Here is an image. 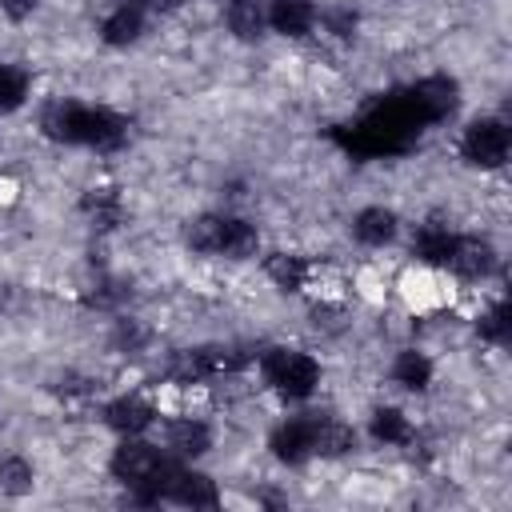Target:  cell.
<instances>
[{
    "mask_svg": "<svg viewBox=\"0 0 512 512\" xmlns=\"http://www.w3.org/2000/svg\"><path fill=\"white\" fill-rule=\"evenodd\" d=\"M356 448V428L340 416H328V412H316V456L320 460H340Z\"/></svg>",
    "mask_w": 512,
    "mask_h": 512,
    "instance_id": "obj_22",
    "label": "cell"
},
{
    "mask_svg": "<svg viewBox=\"0 0 512 512\" xmlns=\"http://www.w3.org/2000/svg\"><path fill=\"white\" fill-rule=\"evenodd\" d=\"M168 500L184 504V508H216L220 504V488L212 476L196 472L188 460H176L172 480H168Z\"/></svg>",
    "mask_w": 512,
    "mask_h": 512,
    "instance_id": "obj_13",
    "label": "cell"
},
{
    "mask_svg": "<svg viewBox=\"0 0 512 512\" xmlns=\"http://www.w3.org/2000/svg\"><path fill=\"white\" fill-rule=\"evenodd\" d=\"M192 252L204 256H224V260H248L260 252V232L252 220L236 216V212H204L188 224L184 232Z\"/></svg>",
    "mask_w": 512,
    "mask_h": 512,
    "instance_id": "obj_4",
    "label": "cell"
},
{
    "mask_svg": "<svg viewBox=\"0 0 512 512\" xmlns=\"http://www.w3.org/2000/svg\"><path fill=\"white\" fill-rule=\"evenodd\" d=\"M164 448H168L176 460H200V456L212 448V428H208L200 416H176V420H168V428H164Z\"/></svg>",
    "mask_w": 512,
    "mask_h": 512,
    "instance_id": "obj_15",
    "label": "cell"
},
{
    "mask_svg": "<svg viewBox=\"0 0 512 512\" xmlns=\"http://www.w3.org/2000/svg\"><path fill=\"white\" fill-rule=\"evenodd\" d=\"M512 156V128L500 116H472L460 132V160L480 172L504 168Z\"/></svg>",
    "mask_w": 512,
    "mask_h": 512,
    "instance_id": "obj_6",
    "label": "cell"
},
{
    "mask_svg": "<svg viewBox=\"0 0 512 512\" xmlns=\"http://www.w3.org/2000/svg\"><path fill=\"white\" fill-rule=\"evenodd\" d=\"M496 248L484 240V236H468V232H460V240H456V252H452V260H448V268L444 272H452L456 280H464V284H480V280H488L492 272H496Z\"/></svg>",
    "mask_w": 512,
    "mask_h": 512,
    "instance_id": "obj_10",
    "label": "cell"
},
{
    "mask_svg": "<svg viewBox=\"0 0 512 512\" xmlns=\"http://www.w3.org/2000/svg\"><path fill=\"white\" fill-rule=\"evenodd\" d=\"M268 452H272L280 464H288V468H300V464L316 460V412L280 420V424L268 432Z\"/></svg>",
    "mask_w": 512,
    "mask_h": 512,
    "instance_id": "obj_8",
    "label": "cell"
},
{
    "mask_svg": "<svg viewBox=\"0 0 512 512\" xmlns=\"http://www.w3.org/2000/svg\"><path fill=\"white\" fill-rule=\"evenodd\" d=\"M456 240H460V232H456L448 220H424V224H416L408 252H412V260H416L420 268L444 272L448 260H452V252H456Z\"/></svg>",
    "mask_w": 512,
    "mask_h": 512,
    "instance_id": "obj_9",
    "label": "cell"
},
{
    "mask_svg": "<svg viewBox=\"0 0 512 512\" xmlns=\"http://www.w3.org/2000/svg\"><path fill=\"white\" fill-rule=\"evenodd\" d=\"M40 132L56 144L116 152L128 144V116H120L108 104H84V100H52L40 112Z\"/></svg>",
    "mask_w": 512,
    "mask_h": 512,
    "instance_id": "obj_2",
    "label": "cell"
},
{
    "mask_svg": "<svg viewBox=\"0 0 512 512\" xmlns=\"http://www.w3.org/2000/svg\"><path fill=\"white\" fill-rule=\"evenodd\" d=\"M368 436H372L376 444L404 448V444H412L416 428H412V420H408L404 408H396V404H380V408H372V416H368Z\"/></svg>",
    "mask_w": 512,
    "mask_h": 512,
    "instance_id": "obj_21",
    "label": "cell"
},
{
    "mask_svg": "<svg viewBox=\"0 0 512 512\" xmlns=\"http://www.w3.org/2000/svg\"><path fill=\"white\" fill-rule=\"evenodd\" d=\"M332 40H340V44H348V40H356V28H360V12H352V8H344V4H332V8H324L320 12V20H316Z\"/></svg>",
    "mask_w": 512,
    "mask_h": 512,
    "instance_id": "obj_25",
    "label": "cell"
},
{
    "mask_svg": "<svg viewBox=\"0 0 512 512\" xmlns=\"http://www.w3.org/2000/svg\"><path fill=\"white\" fill-rule=\"evenodd\" d=\"M80 212L88 216L92 228L112 232V228L124 220V196H120V188H112V184H96V188H88V192L80 196Z\"/></svg>",
    "mask_w": 512,
    "mask_h": 512,
    "instance_id": "obj_18",
    "label": "cell"
},
{
    "mask_svg": "<svg viewBox=\"0 0 512 512\" xmlns=\"http://www.w3.org/2000/svg\"><path fill=\"white\" fill-rule=\"evenodd\" d=\"M420 132H424V124L412 112L408 96L388 92V96L372 100L356 120L340 124L332 132V140L352 156H396V152H408L420 140Z\"/></svg>",
    "mask_w": 512,
    "mask_h": 512,
    "instance_id": "obj_1",
    "label": "cell"
},
{
    "mask_svg": "<svg viewBox=\"0 0 512 512\" xmlns=\"http://www.w3.org/2000/svg\"><path fill=\"white\" fill-rule=\"evenodd\" d=\"M400 92L408 96V104H412V112L420 116L424 128L444 124V120L456 112V104H460V84H456L452 76H444V72L420 76V80H412V84L400 88Z\"/></svg>",
    "mask_w": 512,
    "mask_h": 512,
    "instance_id": "obj_7",
    "label": "cell"
},
{
    "mask_svg": "<svg viewBox=\"0 0 512 512\" xmlns=\"http://www.w3.org/2000/svg\"><path fill=\"white\" fill-rule=\"evenodd\" d=\"M32 464L24 460V456H4L0 460V492H8V496H24V492H32Z\"/></svg>",
    "mask_w": 512,
    "mask_h": 512,
    "instance_id": "obj_26",
    "label": "cell"
},
{
    "mask_svg": "<svg viewBox=\"0 0 512 512\" xmlns=\"http://www.w3.org/2000/svg\"><path fill=\"white\" fill-rule=\"evenodd\" d=\"M348 228H352V240L356 244H364V248H388L396 240V232H400V216L392 208H384V204H368V208H360L352 216Z\"/></svg>",
    "mask_w": 512,
    "mask_h": 512,
    "instance_id": "obj_16",
    "label": "cell"
},
{
    "mask_svg": "<svg viewBox=\"0 0 512 512\" xmlns=\"http://www.w3.org/2000/svg\"><path fill=\"white\" fill-rule=\"evenodd\" d=\"M148 28V8L140 0H116L104 16H100V40L108 48H128L144 36Z\"/></svg>",
    "mask_w": 512,
    "mask_h": 512,
    "instance_id": "obj_11",
    "label": "cell"
},
{
    "mask_svg": "<svg viewBox=\"0 0 512 512\" xmlns=\"http://www.w3.org/2000/svg\"><path fill=\"white\" fill-rule=\"evenodd\" d=\"M320 20L316 0H268V28L284 40H304L312 36Z\"/></svg>",
    "mask_w": 512,
    "mask_h": 512,
    "instance_id": "obj_14",
    "label": "cell"
},
{
    "mask_svg": "<svg viewBox=\"0 0 512 512\" xmlns=\"http://www.w3.org/2000/svg\"><path fill=\"white\" fill-rule=\"evenodd\" d=\"M508 332H512V320H508V300L500 296V300H492V304L480 312V320H476V336H480L484 344L504 348V344H508Z\"/></svg>",
    "mask_w": 512,
    "mask_h": 512,
    "instance_id": "obj_24",
    "label": "cell"
},
{
    "mask_svg": "<svg viewBox=\"0 0 512 512\" xmlns=\"http://www.w3.org/2000/svg\"><path fill=\"white\" fill-rule=\"evenodd\" d=\"M156 404L144 400L140 392H124L116 400L104 404V424L116 432V436H144L152 424H156Z\"/></svg>",
    "mask_w": 512,
    "mask_h": 512,
    "instance_id": "obj_12",
    "label": "cell"
},
{
    "mask_svg": "<svg viewBox=\"0 0 512 512\" xmlns=\"http://www.w3.org/2000/svg\"><path fill=\"white\" fill-rule=\"evenodd\" d=\"M36 4H40V0H0V12H4V20L24 24V20L36 12Z\"/></svg>",
    "mask_w": 512,
    "mask_h": 512,
    "instance_id": "obj_27",
    "label": "cell"
},
{
    "mask_svg": "<svg viewBox=\"0 0 512 512\" xmlns=\"http://www.w3.org/2000/svg\"><path fill=\"white\" fill-rule=\"evenodd\" d=\"M32 96V72L16 60H4L0 64V116L8 112H20Z\"/></svg>",
    "mask_w": 512,
    "mask_h": 512,
    "instance_id": "obj_23",
    "label": "cell"
},
{
    "mask_svg": "<svg viewBox=\"0 0 512 512\" xmlns=\"http://www.w3.org/2000/svg\"><path fill=\"white\" fill-rule=\"evenodd\" d=\"M148 12H172V8H180V0H140Z\"/></svg>",
    "mask_w": 512,
    "mask_h": 512,
    "instance_id": "obj_28",
    "label": "cell"
},
{
    "mask_svg": "<svg viewBox=\"0 0 512 512\" xmlns=\"http://www.w3.org/2000/svg\"><path fill=\"white\" fill-rule=\"evenodd\" d=\"M432 376H436V364H432V356L424 348H400L392 356V384L396 388H404V392H428Z\"/></svg>",
    "mask_w": 512,
    "mask_h": 512,
    "instance_id": "obj_20",
    "label": "cell"
},
{
    "mask_svg": "<svg viewBox=\"0 0 512 512\" xmlns=\"http://www.w3.org/2000/svg\"><path fill=\"white\" fill-rule=\"evenodd\" d=\"M224 28L240 44H256L268 32V0H228L224 4Z\"/></svg>",
    "mask_w": 512,
    "mask_h": 512,
    "instance_id": "obj_17",
    "label": "cell"
},
{
    "mask_svg": "<svg viewBox=\"0 0 512 512\" xmlns=\"http://www.w3.org/2000/svg\"><path fill=\"white\" fill-rule=\"evenodd\" d=\"M256 360H260V376H264V384H268L280 400L300 404V400H308V396L320 388L324 368H320V360H316L312 352H304V348L276 344V348H264Z\"/></svg>",
    "mask_w": 512,
    "mask_h": 512,
    "instance_id": "obj_5",
    "label": "cell"
},
{
    "mask_svg": "<svg viewBox=\"0 0 512 512\" xmlns=\"http://www.w3.org/2000/svg\"><path fill=\"white\" fill-rule=\"evenodd\" d=\"M264 272L280 292H304L312 280V260L304 252H268Z\"/></svg>",
    "mask_w": 512,
    "mask_h": 512,
    "instance_id": "obj_19",
    "label": "cell"
},
{
    "mask_svg": "<svg viewBox=\"0 0 512 512\" xmlns=\"http://www.w3.org/2000/svg\"><path fill=\"white\" fill-rule=\"evenodd\" d=\"M176 456L144 436H120V444L112 448L108 472L120 488H128V496L136 504H164L168 500V480H172Z\"/></svg>",
    "mask_w": 512,
    "mask_h": 512,
    "instance_id": "obj_3",
    "label": "cell"
}]
</instances>
